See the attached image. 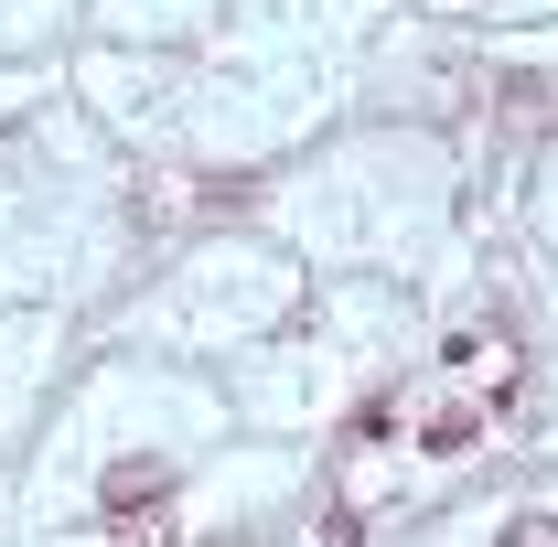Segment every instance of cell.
Listing matches in <instances>:
<instances>
[{
    "instance_id": "obj_1",
    "label": "cell",
    "mask_w": 558,
    "mask_h": 547,
    "mask_svg": "<svg viewBox=\"0 0 558 547\" xmlns=\"http://www.w3.org/2000/svg\"><path fill=\"white\" fill-rule=\"evenodd\" d=\"M161 462H130V473H108V515H150V505H161Z\"/></svg>"
},
{
    "instance_id": "obj_2",
    "label": "cell",
    "mask_w": 558,
    "mask_h": 547,
    "mask_svg": "<svg viewBox=\"0 0 558 547\" xmlns=\"http://www.w3.org/2000/svg\"><path fill=\"white\" fill-rule=\"evenodd\" d=\"M505 547H558V526H515V537H505Z\"/></svg>"
}]
</instances>
